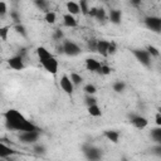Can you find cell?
Here are the masks:
<instances>
[{
  "mask_svg": "<svg viewBox=\"0 0 161 161\" xmlns=\"http://www.w3.org/2000/svg\"><path fill=\"white\" fill-rule=\"evenodd\" d=\"M5 118V125L9 130L19 131V132H25V131H34L39 130L31 121L26 119L19 111L16 109H9L4 113Z\"/></svg>",
  "mask_w": 161,
  "mask_h": 161,
  "instance_id": "1",
  "label": "cell"
},
{
  "mask_svg": "<svg viewBox=\"0 0 161 161\" xmlns=\"http://www.w3.org/2000/svg\"><path fill=\"white\" fill-rule=\"evenodd\" d=\"M132 54H133V57L136 58V60L141 64V65H143V67H146V68H148V67H151V60H152V57L150 55V53L147 52V49L145 48V49H132Z\"/></svg>",
  "mask_w": 161,
  "mask_h": 161,
  "instance_id": "2",
  "label": "cell"
},
{
  "mask_svg": "<svg viewBox=\"0 0 161 161\" xmlns=\"http://www.w3.org/2000/svg\"><path fill=\"white\" fill-rule=\"evenodd\" d=\"M143 24L152 33H156V34L161 33V16L148 15V16H146L143 19Z\"/></svg>",
  "mask_w": 161,
  "mask_h": 161,
  "instance_id": "3",
  "label": "cell"
},
{
  "mask_svg": "<svg viewBox=\"0 0 161 161\" xmlns=\"http://www.w3.org/2000/svg\"><path fill=\"white\" fill-rule=\"evenodd\" d=\"M40 64L43 65V68H44L48 73H50V74H53V75H55V74L58 73L59 64H58V60L55 59L54 55H52V57H49V58H45V59L40 60Z\"/></svg>",
  "mask_w": 161,
  "mask_h": 161,
  "instance_id": "4",
  "label": "cell"
},
{
  "mask_svg": "<svg viewBox=\"0 0 161 161\" xmlns=\"http://www.w3.org/2000/svg\"><path fill=\"white\" fill-rule=\"evenodd\" d=\"M39 136H40V131H39V130L25 131V132H20L19 140H20V142H23V143L31 145V143H35V142L38 141Z\"/></svg>",
  "mask_w": 161,
  "mask_h": 161,
  "instance_id": "5",
  "label": "cell"
},
{
  "mask_svg": "<svg viewBox=\"0 0 161 161\" xmlns=\"http://www.w3.org/2000/svg\"><path fill=\"white\" fill-rule=\"evenodd\" d=\"M83 153L88 160H99L102 157V150L89 143L83 145Z\"/></svg>",
  "mask_w": 161,
  "mask_h": 161,
  "instance_id": "6",
  "label": "cell"
},
{
  "mask_svg": "<svg viewBox=\"0 0 161 161\" xmlns=\"http://www.w3.org/2000/svg\"><path fill=\"white\" fill-rule=\"evenodd\" d=\"M62 47H63V54H65L68 57H75V55L80 54L79 45L72 40H64Z\"/></svg>",
  "mask_w": 161,
  "mask_h": 161,
  "instance_id": "7",
  "label": "cell"
},
{
  "mask_svg": "<svg viewBox=\"0 0 161 161\" xmlns=\"http://www.w3.org/2000/svg\"><path fill=\"white\" fill-rule=\"evenodd\" d=\"M8 65L14 70H23L25 68V63H24L23 55L21 54H16V55L10 57L8 59Z\"/></svg>",
  "mask_w": 161,
  "mask_h": 161,
  "instance_id": "8",
  "label": "cell"
},
{
  "mask_svg": "<svg viewBox=\"0 0 161 161\" xmlns=\"http://www.w3.org/2000/svg\"><path fill=\"white\" fill-rule=\"evenodd\" d=\"M59 84H60V88H62L67 94H73L75 86L73 84V82H72V79H70L69 75L63 74V75L60 77V79H59Z\"/></svg>",
  "mask_w": 161,
  "mask_h": 161,
  "instance_id": "9",
  "label": "cell"
},
{
  "mask_svg": "<svg viewBox=\"0 0 161 161\" xmlns=\"http://www.w3.org/2000/svg\"><path fill=\"white\" fill-rule=\"evenodd\" d=\"M130 122L136 128H138V130H143L148 125V119L146 117L141 116V114H132V116H130Z\"/></svg>",
  "mask_w": 161,
  "mask_h": 161,
  "instance_id": "10",
  "label": "cell"
},
{
  "mask_svg": "<svg viewBox=\"0 0 161 161\" xmlns=\"http://www.w3.org/2000/svg\"><path fill=\"white\" fill-rule=\"evenodd\" d=\"M108 20L112 24H114V25L121 24V21H122V11L118 10V9L109 10V13H108Z\"/></svg>",
  "mask_w": 161,
  "mask_h": 161,
  "instance_id": "11",
  "label": "cell"
},
{
  "mask_svg": "<svg viewBox=\"0 0 161 161\" xmlns=\"http://www.w3.org/2000/svg\"><path fill=\"white\" fill-rule=\"evenodd\" d=\"M109 43L108 40H104V39H99L97 42V53H99L102 57H108V47H109Z\"/></svg>",
  "mask_w": 161,
  "mask_h": 161,
  "instance_id": "12",
  "label": "cell"
},
{
  "mask_svg": "<svg viewBox=\"0 0 161 161\" xmlns=\"http://www.w3.org/2000/svg\"><path fill=\"white\" fill-rule=\"evenodd\" d=\"M84 65H86V69H87V70L94 73V72H98V70H99V68H101L102 64H101L97 59H94V58H87Z\"/></svg>",
  "mask_w": 161,
  "mask_h": 161,
  "instance_id": "13",
  "label": "cell"
},
{
  "mask_svg": "<svg viewBox=\"0 0 161 161\" xmlns=\"http://www.w3.org/2000/svg\"><path fill=\"white\" fill-rule=\"evenodd\" d=\"M63 24H64V26H67V28H77V26H78L77 19L74 18V15H72V14H69V13H67V14L63 15Z\"/></svg>",
  "mask_w": 161,
  "mask_h": 161,
  "instance_id": "14",
  "label": "cell"
},
{
  "mask_svg": "<svg viewBox=\"0 0 161 161\" xmlns=\"http://www.w3.org/2000/svg\"><path fill=\"white\" fill-rule=\"evenodd\" d=\"M65 8H67V13H69L72 15H77L80 13V5L77 1H72V0L68 1L65 4Z\"/></svg>",
  "mask_w": 161,
  "mask_h": 161,
  "instance_id": "15",
  "label": "cell"
},
{
  "mask_svg": "<svg viewBox=\"0 0 161 161\" xmlns=\"http://www.w3.org/2000/svg\"><path fill=\"white\" fill-rule=\"evenodd\" d=\"M119 136H121L119 132L116 131V130H107V131H104V137L108 141H111L112 143H117L119 141Z\"/></svg>",
  "mask_w": 161,
  "mask_h": 161,
  "instance_id": "16",
  "label": "cell"
},
{
  "mask_svg": "<svg viewBox=\"0 0 161 161\" xmlns=\"http://www.w3.org/2000/svg\"><path fill=\"white\" fill-rule=\"evenodd\" d=\"M14 153H15V151L13 148H10L4 142H1V146H0V158H10V156H13Z\"/></svg>",
  "mask_w": 161,
  "mask_h": 161,
  "instance_id": "17",
  "label": "cell"
},
{
  "mask_svg": "<svg viewBox=\"0 0 161 161\" xmlns=\"http://www.w3.org/2000/svg\"><path fill=\"white\" fill-rule=\"evenodd\" d=\"M87 111H88V114L91 117H101L102 116V109L98 106V103H94V104L88 106L87 107Z\"/></svg>",
  "mask_w": 161,
  "mask_h": 161,
  "instance_id": "18",
  "label": "cell"
},
{
  "mask_svg": "<svg viewBox=\"0 0 161 161\" xmlns=\"http://www.w3.org/2000/svg\"><path fill=\"white\" fill-rule=\"evenodd\" d=\"M36 55H38V59H39V62H40V60H43V59H45V58L52 57L53 54H52L45 47H38V48H36Z\"/></svg>",
  "mask_w": 161,
  "mask_h": 161,
  "instance_id": "19",
  "label": "cell"
},
{
  "mask_svg": "<svg viewBox=\"0 0 161 161\" xmlns=\"http://www.w3.org/2000/svg\"><path fill=\"white\" fill-rule=\"evenodd\" d=\"M150 136L155 143H161V126H157L151 130Z\"/></svg>",
  "mask_w": 161,
  "mask_h": 161,
  "instance_id": "20",
  "label": "cell"
},
{
  "mask_svg": "<svg viewBox=\"0 0 161 161\" xmlns=\"http://www.w3.org/2000/svg\"><path fill=\"white\" fill-rule=\"evenodd\" d=\"M94 19L98 20V21H101V23H104V21L108 19V15H107V13H106V10H104L103 8H98Z\"/></svg>",
  "mask_w": 161,
  "mask_h": 161,
  "instance_id": "21",
  "label": "cell"
},
{
  "mask_svg": "<svg viewBox=\"0 0 161 161\" xmlns=\"http://www.w3.org/2000/svg\"><path fill=\"white\" fill-rule=\"evenodd\" d=\"M44 20L48 23V24H54L57 21V14L52 10H48L44 13Z\"/></svg>",
  "mask_w": 161,
  "mask_h": 161,
  "instance_id": "22",
  "label": "cell"
},
{
  "mask_svg": "<svg viewBox=\"0 0 161 161\" xmlns=\"http://www.w3.org/2000/svg\"><path fill=\"white\" fill-rule=\"evenodd\" d=\"M33 3H34V5H35L39 10H42V11H44V13L49 10V9H48L49 4H48L47 0H33Z\"/></svg>",
  "mask_w": 161,
  "mask_h": 161,
  "instance_id": "23",
  "label": "cell"
},
{
  "mask_svg": "<svg viewBox=\"0 0 161 161\" xmlns=\"http://www.w3.org/2000/svg\"><path fill=\"white\" fill-rule=\"evenodd\" d=\"M112 88L116 93H122L125 89H126V83L123 80H117L112 84Z\"/></svg>",
  "mask_w": 161,
  "mask_h": 161,
  "instance_id": "24",
  "label": "cell"
},
{
  "mask_svg": "<svg viewBox=\"0 0 161 161\" xmlns=\"http://www.w3.org/2000/svg\"><path fill=\"white\" fill-rule=\"evenodd\" d=\"M70 79H72V82H73V84L77 87V86H80L82 84V82H83V77L79 74V73H75V72H72L70 73Z\"/></svg>",
  "mask_w": 161,
  "mask_h": 161,
  "instance_id": "25",
  "label": "cell"
},
{
  "mask_svg": "<svg viewBox=\"0 0 161 161\" xmlns=\"http://www.w3.org/2000/svg\"><path fill=\"white\" fill-rule=\"evenodd\" d=\"M14 29H15V31H16V33H18L20 36H23V38H26V36H28V31H26L25 26H24L21 23H19V24H15Z\"/></svg>",
  "mask_w": 161,
  "mask_h": 161,
  "instance_id": "26",
  "label": "cell"
},
{
  "mask_svg": "<svg viewBox=\"0 0 161 161\" xmlns=\"http://www.w3.org/2000/svg\"><path fill=\"white\" fill-rule=\"evenodd\" d=\"M10 33V26L9 25H4L0 28V38L3 42H6L8 40V35Z\"/></svg>",
  "mask_w": 161,
  "mask_h": 161,
  "instance_id": "27",
  "label": "cell"
},
{
  "mask_svg": "<svg viewBox=\"0 0 161 161\" xmlns=\"http://www.w3.org/2000/svg\"><path fill=\"white\" fill-rule=\"evenodd\" d=\"M83 91H84V93L86 94H96V92H97V87L94 86V84H91V83H87L84 87H83Z\"/></svg>",
  "mask_w": 161,
  "mask_h": 161,
  "instance_id": "28",
  "label": "cell"
},
{
  "mask_svg": "<svg viewBox=\"0 0 161 161\" xmlns=\"http://www.w3.org/2000/svg\"><path fill=\"white\" fill-rule=\"evenodd\" d=\"M146 49H147V52L150 53V55H151L152 58H157V57H160V52H158V49H157L156 47H153V45H147Z\"/></svg>",
  "mask_w": 161,
  "mask_h": 161,
  "instance_id": "29",
  "label": "cell"
},
{
  "mask_svg": "<svg viewBox=\"0 0 161 161\" xmlns=\"http://www.w3.org/2000/svg\"><path fill=\"white\" fill-rule=\"evenodd\" d=\"M111 72H112V68L109 65H107V64H102L99 70H98V73L101 75H108V74H111Z\"/></svg>",
  "mask_w": 161,
  "mask_h": 161,
  "instance_id": "30",
  "label": "cell"
},
{
  "mask_svg": "<svg viewBox=\"0 0 161 161\" xmlns=\"http://www.w3.org/2000/svg\"><path fill=\"white\" fill-rule=\"evenodd\" d=\"M79 5H80V13L84 14V15H88V11H89V6L87 4V0H80L79 1Z\"/></svg>",
  "mask_w": 161,
  "mask_h": 161,
  "instance_id": "31",
  "label": "cell"
},
{
  "mask_svg": "<svg viewBox=\"0 0 161 161\" xmlns=\"http://www.w3.org/2000/svg\"><path fill=\"white\" fill-rule=\"evenodd\" d=\"M33 150H34V152H35L36 155H44L45 151H47L45 147H44V145H42V143H40V145H39V143H35Z\"/></svg>",
  "mask_w": 161,
  "mask_h": 161,
  "instance_id": "32",
  "label": "cell"
},
{
  "mask_svg": "<svg viewBox=\"0 0 161 161\" xmlns=\"http://www.w3.org/2000/svg\"><path fill=\"white\" fill-rule=\"evenodd\" d=\"M97 39H89L88 40V44H87V47H88V49L91 50V52H97Z\"/></svg>",
  "mask_w": 161,
  "mask_h": 161,
  "instance_id": "33",
  "label": "cell"
},
{
  "mask_svg": "<svg viewBox=\"0 0 161 161\" xmlns=\"http://www.w3.org/2000/svg\"><path fill=\"white\" fill-rule=\"evenodd\" d=\"M84 102H86V104H87V107H88V106H91V104H94V103H97V99L93 97V94H86Z\"/></svg>",
  "mask_w": 161,
  "mask_h": 161,
  "instance_id": "34",
  "label": "cell"
},
{
  "mask_svg": "<svg viewBox=\"0 0 161 161\" xmlns=\"http://www.w3.org/2000/svg\"><path fill=\"white\" fill-rule=\"evenodd\" d=\"M6 13H8V5H6V3H5L4 0H1V1H0V16H1V18L5 16Z\"/></svg>",
  "mask_w": 161,
  "mask_h": 161,
  "instance_id": "35",
  "label": "cell"
},
{
  "mask_svg": "<svg viewBox=\"0 0 161 161\" xmlns=\"http://www.w3.org/2000/svg\"><path fill=\"white\" fill-rule=\"evenodd\" d=\"M116 52H117V45H116V43L111 42L109 43V47H108V54L109 55H113Z\"/></svg>",
  "mask_w": 161,
  "mask_h": 161,
  "instance_id": "36",
  "label": "cell"
},
{
  "mask_svg": "<svg viewBox=\"0 0 161 161\" xmlns=\"http://www.w3.org/2000/svg\"><path fill=\"white\" fill-rule=\"evenodd\" d=\"M10 16H11V19H13L16 24L20 23V16H19V14H18L16 11H11V13H10Z\"/></svg>",
  "mask_w": 161,
  "mask_h": 161,
  "instance_id": "37",
  "label": "cell"
},
{
  "mask_svg": "<svg viewBox=\"0 0 161 161\" xmlns=\"http://www.w3.org/2000/svg\"><path fill=\"white\" fill-rule=\"evenodd\" d=\"M53 36H54L55 40H60V39L63 38V31H62L60 29H57V30L54 31V35H53Z\"/></svg>",
  "mask_w": 161,
  "mask_h": 161,
  "instance_id": "38",
  "label": "cell"
},
{
  "mask_svg": "<svg viewBox=\"0 0 161 161\" xmlns=\"http://www.w3.org/2000/svg\"><path fill=\"white\" fill-rule=\"evenodd\" d=\"M153 153L157 156H161V143H156V146L153 148Z\"/></svg>",
  "mask_w": 161,
  "mask_h": 161,
  "instance_id": "39",
  "label": "cell"
},
{
  "mask_svg": "<svg viewBox=\"0 0 161 161\" xmlns=\"http://www.w3.org/2000/svg\"><path fill=\"white\" fill-rule=\"evenodd\" d=\"M97 9H98V8H94V6H93V8H91V9H89V11H88V15H89L91 18H94V16H96V14H97Z\"/></svg>",
  "mask_w": 161,
  "mask_h": 161,
  "instance_id": "40",
  "label": "cell"
},
{
  "mask_svg": "<svg viewBox=\"0 0 161 161\" xmlns=\"http://www.w3.org/2000/svg\"><path fill=\"white\" fill-rule=\"evenodd\" d=\"M155 122H156L157 126H161V113L160 112H157L155 114Z\"/></svg>",
  "mask_w": 161,
  "mask_h": 161,
  "instance_id": "41",
  "label": "cell"
},
{
  "mask_svg": "<svg viewBox=\"0 0 161 161\" xmlns=\"http://www.w3.org/2000/svg\"><path fill=\"white\" fill-rule=\"evenodd\" d=\"M130 3H131L132 5H135V6H138V5H141L142 0H130Z\"/></svg>",
  "mask_w": 161,
  "mask_h": 161,
  "instance_id": "42",
  "label": "cell"
},
{
  "mask_svg": "<svg viewBox=\"0 0 161 161\" xmlns=\"http://www.w3.org/2000/svg\"><path fill=\"white\" fill-rule=\"evenodd\" d=\"M157 112H160V113H161V107H158V109H157Z\"/></svg>",
  "mask_w": 161,
  "mask_h": 161,
  "instance_id": "43",
  "label": "cell"
}]
</instances>
